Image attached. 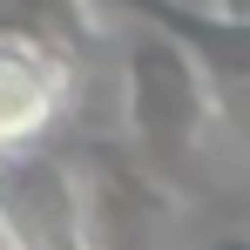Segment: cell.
<instances>
[{
  "label": "cell",
  "instance_id": "obj_3",
  "mask_svg": "<svg viewBox=\"0 0 250 250\" xmlns=\"http://www.w3.org/2000/svg\"><path fill=\"white\" fill-rule=\"evenodd\" d=\"M102 7H115L128 21H156L176 41H189L209 75L216 122L237 142H250V21H230L216 7H189V0H102Z\"/></svg>",
  "mask_w": 250,
  "mask_h": 250
},
{
  "label": "cell",
  "instance_id": "obj_1",
  "mask_svg": "<svg viewBox=\"0 0 250 250\" xmlns=\"http://www.w3.org/2000/svg\"><path fill=\"white\" fill-rule=\"evenodd\" d=\"M122 95H128V135H135V156L149 169H176L196 156L203 128L216 122V102H209V75L196 61V47L176 41L156 21H135L122 41Z\"/></svg>",
  "mask_w": 250,
  "mask_h": 250
},
{
  "label": "cell",
  "instance_id": "obj_6",
  "mask_svg": "<svg viewBox=\"0 0 250 250\" xmlns=\"http://www.w3.org/2000/svg\"><path fill=\"white\" fill-rule=\"evenodd\" d=\"M203 250H250V230H216Z\"/></svg>",
  "mask_w": 250,
  "mask_h": 250
},
{
  "label": "cell",
  "instance_id": "obj_7",
  "mask_svg": "<svg viewBox=\"0 0 250 250\" xmlns=\"http://www.w3.org/2000/svg\"><path fill=\"white\" fill-rule=\"evenodd\" d=\"M216 14H230V21H250V0H209Z\"/></svg>",
  "mask_w": 250,
  "mask_h": 250
},
{
  "label": "cell",
  "instance_id": "obj_5",
  "mask_svg": "<svg viewBox=\"0 0 250 250\" xmlns=\"http://www.w3.org/2000/svg\"><path fill=\"white\" fill-rule=\"evenodd\" d=\"M61 115V68H54V47L21 41V34H0V149H21V142H41Z\"/></svg>",
  "mask_w": 250,
  "mask_h": 250
},
{
  "label": "cell",
  "instance_id": "obj_2",
  "mask_svg": "<svg viewBox=\"0 0 250 250\" xmlns=\"http://www.w3.org/2000/svg\"><path fill=\"white\" fill-rule=\"evenodd\" d=\"M0 237L7 250H95L82 169L41 142L0 149Z\"/></svg>",
  "mask_w": 250,
  "mask_h": 250
},
{
  "label": "cell",
  "instance_id": "obj_4",
  "mask_svg": "<svg viewBox=\"0 0 250 250\" xmlns=\"http://www.w3.org/2000/svg\"><path fill=\"white\" fill-rule=\"evenodd\" d=\"M82 189H88V237H95V250H149L156 223L169 216V189L156 183V169L142 156H122V149H95Z\"/></svg>",
  "mask_w": 250,
  "mask_h": 250
}]
</instances>
